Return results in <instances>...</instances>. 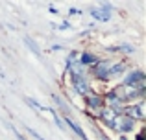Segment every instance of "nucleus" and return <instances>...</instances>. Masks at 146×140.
<instances>
[{
	"label": "nucleus",
	"instance_id": "obj_1",
	"mask_svg": "<svg viewBox=\"0 0 146 140\" xmlns=\"http://www.w3.org/2000/svg\"><path fill=\"white\" fill-rule=\"evenodd\" d=\"M115 96L120 100V103L124 105H129V103H135V101H141L144 96V89H135V87H129V85H117L113 89Z\"/></svg>",
	"mask_w": 146,
	"mask_h": 140
},
{
	"label": "nucleus",
	"instance_id": "obj_2",
	"mask_svg": "<svg viewBox=\"0 0 146 140\" xmlns=\"http://www.w3.org/2000/svg\"><path fill=\"white\" fill-rule=\"evenodd\" d=\"M122 114L128 116V118H131L133 122H143L144 116H146V112H144V100L126 105L124 111H122Z\"/></svg>",
	"mask_w": 146,
	"mask_h": 140
},
{
	"label": "nucleus",
	"instance_id": "obj_3",
	"mask_svg": "<svg viewBox=\"0 0 146 140\" xmlns=\"http://www.w3.org/2000/svg\"><path fill=\"white\" fill-rule=\"evenodd\" d=\"M144 81H146V76L141 68H131L126 74L122 85H129V87H135V89H144Z\"/></svg>",
	"mask_w": 146,
	"mask_h": 140
},
{
	"label": "nucleus",
	"instance_id": "obj_4",
	"mask_svg": "<svg viewBox=\"0 0 146 140\" xmlns=\"http://www.w3.org/2000/svg\"><path fill=\"white\" fill-rule=\"evenodd\" d=\"M111 65H113V61H109V59H100L96 65L91 66V74H93L96 79H100V81H109Z\"/></svg>",
	"mask_w": 146,
	"mask_h": 140
},
{
	"label": "nucleus",
	"instance_id": "obj_5",
	"mask_svg": "<svg viewBox=\"0 0 146 140\" xmlns=\"http://www.w3.org/2000/svg\"><path fill=\"white\" fill-rule=\"evenodd\" d=\"M133 126H135V122H133L131 118H128V116L120 114V116H117V120L113 122L111 129L118 131L120 135H124V137H126L128 133H131V131H133Z\"/></svg>",
	"mask_w": 146,
	"mask_h": 140
},
{
	"label": "nucleus",
	"instance_id": "obj_6",
	"mask_svg": "<svg viewBox=\"0 0 146 140\" xmlns=\"http://www.w3.org/2000/svg\"><path fill=\"white\" fill-rule=\"evenodd\" d=\"M70 83L80 96H85V94L91 92V83L87 81L85 76H70Z\"/></svg>",
	"mask_w": 146,
	"mask_h": 140
},
{
	"label": "nucleus",
	"instance_id": "obj_7",
	"mask_svg": "<svg viewBox=\"0 0 146 140\" xmlns=\"http://www.w3.org/2000/svg\"><path fill=\"white\" fill-rule=\"evenodd\" d=\"M104 94H96V92H93V90H91L89 94H85V96H83V100H85V103H87V107L91 109V111H100V109L104 107Z\"/></svg>",
	"mask_w": 146,
	"mask_h": 140
},
{
	"label": "nucleus",
	"instance_id": "obj_8",
	"mask_svg": "<svg viewBox=\"0 0 146 140\" xmlns=\"http://www.w3.org/2000/svg\"><path fill=\"white\" fill-rule=\"evenodd\" d=\"M117 116H120V114H117V112H115L113 109H109V107H102V109L98 111V118L102 120V122L106 124L107 127L113 126V122L117 120Z\"/></svg>",
	"mask_w": 146,
	"mask_h": 140
},
{
	"label": "nucleus",
	"instance_id": "obj_9",
	"mask_svg": "<svg viewBox=\"0 0 146 140\" xmlns=\"http://www.w3.org/2000/svg\"><path fill=\"white\" fill-rule=\"evenodd\" d=\"M98 61H100V59L93 54V52H82V54H80V57H78V63L82 66H87V68H91L93 65H96Z\"/></svg>",
	"mask_w": 146,
	"mask_h": 140
},
{
	"label": "nucleus",
	"instance_id": "obj_10",
	"mask_svg": "<svg viewBox=\"0 0 146 140\" xmlns=\"http://www.w3.org/2000/svg\"><path fill=\"white\" fill-rule=\"evenodd\" d=\"M126 66H128V65H126L124 61H117V63L113 61V65H111V68H109V81H111V79L120 78V76L124 74L126 70H128Z\"/></svg>",
	"mask_w": 146,
	"mask_h": 140
},
{
	"label": "nucleus",
	"instance_id": "obj_11",
	"mask_svg": "<svg viewBox=\"0 0 146 140\" xmlns=\"http://www.w3.org/2000/svg\"><path fill=\"white\" fill-rule=\"evenodd\" d=\"M63 122H65V126H68V127H70V129L74 131V133L78 135V137L82 138V140H89V138H87V135H85V131H83V127L80 126L78 122H74V120H72V118H68V116L63 120Z\"/></svg>",
	"mask_w": 146,
	"mask_h": 140
},
{
	"label": "nucleus",
	"instance_id": "obj_12",
	"mask_svg": "<svg viewBox=\"0 0 146 140\" xmlns=\"http://www.w3.org/2000/svg\"><path fill=\"white\" fill-rule=\"evenodd\" d=\"M109 52H115V54H126V55H131L135 52V46L129 43H122V44H117V46H109L107 48Z\"/></svg>",
	"mask_w": 146,
	"mask_h": 140
},
{
	"label": "nucleus",
	"instance_id": "obj_13",
	"mask_svg": "<svg viewBox=\"0 0 146 140\" xmlns=\"http://www.w3.org/2000/svg\"><path fill=\"white\" fill-rule=\"evenodd\" d=\"M89 13H91V17L96 18L98 22H109V18H111V13H106V11H102L100 7H91Z\"/></svg>",
	"mask_w": 146,
	"mask_h": 140
},
{
	"label": "nucleus",
	"instance_id": "obj_14",
	"mask_svg": "<svg viewBox=\"0 0 146 140\" xmlns=\"http://www.w3.org/2000/svg\"><path fill=\"white\" fill-rule=\"evenodd\" d=\"M24 44L30 48V50H32V54H35L37 57H41V48L37 46V43L32 39V37H24Z\"/></svg>",
	"mask_w": 146,
	"mask_h": 140
},
{
	"label": "nucleus",
	"instance_id": "obj_15",
	"mask_svg": "<svg viewBox=\"0 0 146 140\" xmlns=\"http://www.w3.org/2000/svg\"><path fill=\"white\" fill-rule=\"evenodd\" d=\"M52 100H54V101L57 103V107L61 109V112H63V114H67V116L70 114V109H68V105L65 103L63 100H61V96H57V94H52Z\"/></svg>",
	"mask_w": 146,
	"mask_h": 140
},
{
	"label": "nucleus",
	"instance_id": "obj_16",
	"mask_svg": "<svg viewBox=\"0 0 146 140\" xmlns=\"http://www.w3.org/2000/svg\"><path fill=\"white\" fill-rule=\"evenodd\" d=\"M46 112H50V114L54 116V122H56V126L59 127L61 131H65V129H67V127H65V122H63V118H61V116L57 114V112L54 111V109H50V107H48V111H46Z\"/></svg>",
	"mask_w": 146,
	"mask_h": 140
},
{
	"label": "nucleus",
	"instance_id": "obj_17",
	"mask_svg": "<svg viewBox=\"0 0 146 140\" xmlns=\"http://www.w3.org/2000/svg\"><path fill=\"white\" fill-rule=\"evenodd\" d=\"M6 126H7V129H9V131H11V133H13V135H15V137H17V140H28V138H26V137H24V135H22V133H19V131H17V127H15V126H13V124H9V122H6Z\"/></svg>",
	"mask_w": 146,
	"mask_h": 140
},
{
	"label": "nucleus",
	"instance_id": "obj_18",
	"mask_svg": "<svg viewBox=\"0 0 146 140\" xmlns=\"http://www.w3.org/2000/svg\"><path fill=\"white\" fill-rule=\"evenodd\" d=\"M26 103H30L32 107H35L37 111H48V107H44V105H41V103H37L33 98H26Z\"/></svg>",
	"mask_w": 146,
	"mask_h": 140
},
{
	"label": "nucleus",
	"instance_id": "obj_19",
	"mask_svg": "<svg viewBox=\"0 0 146 140\" xmlns=\"http://www.w3.org/2000/svg\"><path fill=\"white\" fill-rule=\"evenodd\" d=\"M52 28H54V30H57V32H67V30H70V28H72V24H70L68 20H65V22H61L59 26H57V24H54Z\"/></svg>",
	"mask_w": 146,
	"mask_h": 140
},
{
	"label": "nucleus",
	"instance_id": "obj_20",
	"mask_svg": "<svg viewBox=\"0 0 146 140\" xmlns=\"http://www.w3.org/2000/svg\"><path fill=\"white\" fill-rule=\"evenodd\" d=\"M26 131H28V133H30V135H32V137H33V138H37V140H44V138H43V137H41V135H39V133H37V131H35V129H33V127H26Z\"/></svg>",
	"mask_w": 146,
	"mask_h": 140
},
{
	"label": "nucleus",
	"instance_id": "obj_21",
	"mask_svg": "<svg viewBox=\"0 0 146 140\" xmlns=\"http://www.w3.org/2000/svg\"><path fill=\"white\" fill-rule=\"evenodd\" d=\"M50 50H52V52H61V50H63V44H52Z\"/></svg>",
	"mask_w": 146,
	"mask_h": 140
},
{
	"label": "nucleus",
	"instance_id": "obj_22",
	"mask_svg": "<svg viewBox=\"0 0 146 140\" xmlns=\"http://www.w3.org/2000/svg\"><path fill=\"white\" fill-rule=\"evenodd\" d=\"M68 15H82V9H78V7H70V9H68Z\"/></svg>",
	"mask_w": 146,
	"mask_h": 140
},
{
	"label": "nucleus",
	"instance_id": "obj_23",
	"mask_svg": "<svg viewBox=\"0 0 146 140\" xmlns=\"http://www.w3.org/2000/svg\"><path fill=\"white\" fill-rule=\"evenodd\" d=\"M48 11H50L52 15H59V9H57L56 6H50V7H48Z\"/></svg>",
	"mask_w": 146,
	"mask_h": 140
},
{
	"label": "nucleus",
	"instance_id": "obj_24",
	"mask_svg": "<svg viewBox=\"0 0 146 140\" xmlns=\"http://www.w3.org/2000/svg\"><path fill=\"white\" fill-rule=\"evenodd\" d=\"M120 140H128V137H124V135H120Z\"/></svg>",
	"mask_w": 146,
	"mask_h": 140
},
{
	"label": "nucleus",
	"instance_id": "obj_25",
	"mask_svg": "<svg viewBox=\"0 0 146 140\" xmlns=\"http://www.w3.org/2000/svg\"><path fill=\"white\" fill-rule=\"evenodd\" d=\"M137 140H143V135H137Z\"/></svg>",
	"mask_w": 146,
	"mask_h": 140
}]
</instances>
